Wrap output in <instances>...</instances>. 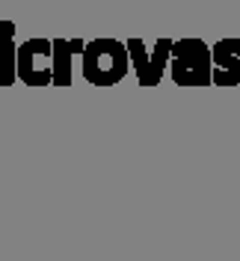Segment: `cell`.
Segmentation results:
<instances>
[{
  "instance_id": "cell-2",
  "label": "cell",
  "mask_w": 240,
  "mask_h": 261,
  "mask_svg": "<svg viewBox=\"0 0 240 261\" xmlns=\"http://www.w3.org/2000/svg\"><path fill=\"white\" fill-rule=\"evenodd\" d=\"M166 71L178 86H210V48L202 39L172 42Z\"/></svg>"
},
{
  "instance_id": "cell-6",
  "label": "cell",
  "mask_w": 240,
  "mask_h": 261,
  "mask_svg": "<svg viewBox=\"0 0 240 261\" xmlns=\"http://www.w3.org/2000/svg\"><path fill=\"white\" fill-rule=\"evenodd\" d=\"M86 42L80 39H54L50 42V83L54 86H68L71 83V60L80 57Z\"/></svg>"
},
{
  "instance_id": "cell-1",
  "label": "cell",
  "mask_w": 240,
  "mask_h": 261,
  "mask_svg": "<svg viewBox=\"0 0 240 261\" xmlns=\"http://www.w3.org/2000/svg\"><path fill=\"white\" fill-rule=\"evenodd\" d=\"M80 60H83V77L92 86H113L130 68L128 48L119 39H95V42L83 45Z\"/></svg>"
},
{
  "instance_id": "cell-7",
  "label": "cell",
  "mask_w": 240,
  "mask_h": 261,
  "mask_svg": "<svg viewBox=\"0 0 240 261\" xmlns=\"http://www.w3.org/2000/svg\"><path fill=\"white\" fill-rule=\"evenodd\" d=\"M15 24L12 21H0V86H12L18 81L15 74Z\"/></svg>"
},
{
  "instance_id": "cell-4",
  "label": "cell",
  "mask_w": 240,
  "mask_h": 261,
  "mask_svg": "<svg viewBox=\"0 0 240 261\" xmlns=\"http://www.w3.org/2000/svg\"><path fill=\"white\" fill-rule=\"evenodd\" d=\"M15 74L27 86H48L50 83V39H27L18 45Z\"/></svg>"
},
{
  "instance_id": "cell-3",
  "label": "cell",
  "mask_w": 240,
  "mask_h": 261,
  "mask_svg": "<svg viewBox=\"0 0 240 261\" xmlns=\"http://www.w3.org/2000/svg\"><path fill=\"white\" fill-rule=\"evenodd\" d=\"M125 48H128V60L137 71L140 86H157L160 77L166 74V65H169L172 39H160L154 48H148L143 39H130V42H125Z\"/></svg>"
},
{
  "instance_id": "cell-5",
  "label": "cell",
  "mask_w": 240,
  "mask_h": 261,
  "mask_svg": "<svg viewBox=\"0 0 240 261\" xmlns=\"http://www.w3.org/2000/svg\"><path fill=\"white\" fill-rule=\"evenodd\" d=\"M210 83L240 86V39H220L210 48Z\"/></svg>"
}]
</instances>
